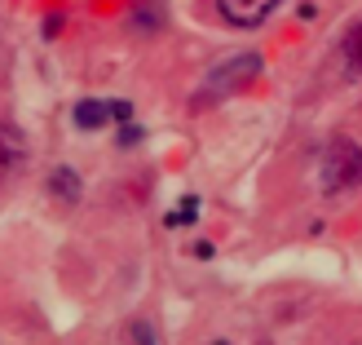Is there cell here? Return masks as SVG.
Masks as SVG:
<instances>
[{"label":"cell","instance_id":"cell-5","mask_svg":"<svg viewBox=\"0 0 362 345\" xmlns=\"http://www.w3.org/2000/svg\"><path fill=\"white\" fill-rule=\"evenodd\" d=\"M23 133L13 129V124H0V173H9V169H18L23 164Z\"/></svg>","mask_w":362,"mask_h":345},{"label":"cell","instance_id":"cell-7","mask_svg":"<svg viewBox=\"0 0 362 345\" xmlns=\"http://www.w3.org/2000/svg\"><path fill=\"white\" fill-rule=\"evenodd\" d=\"M345 58H349L354 67H362V23L345 35Z\"/></svg>","mask_w":362,"mask_h":345},{"label":"cell","instance_id":"cell-4","mask_svg":"<svg viewBox=\"0 0 362 345\" xmlns=\"http://www.w3.org/2000/svg\"><path fill=\"white\" fill-rule=\"evenodd\" d=\"M111 115H129V106H124V102H98V98L76 102V124H80V129H102Z\"/></svg>","mask_w":362,"mask_h":345},{"label":"cell","instance_id":"cell-6","mask_svg":"<svg viewBox=\"0 0 362 345\" xmlns=\"http://www.w3.org/2000/svg\"><path fill=\"white\" fill-rule=\"evenodd\" d=\"M53 191H58V195H66V199H76V195H80V181H76V173L58 169V177H53Z\"/></svg>","mask_w":362,"mask_h":345},{"label":"cell","instance_id":"cell-2","mask_svg":"<svg viewBox=\"0 0 362 345\" xmlns=\"http://www.w3.org/2000/svg\"><path fill=\"white\" fill-rule=\"evenodd\" d=\"M322 186L327 191H345V186H362V151L354 142H336L322 164Z\"/></svg>","mask_w":362,"mask_h":345},{"label":"cell","instance_id":"cell-1","mask_svg":"<svg viewBox=\"0 0 362 345\" xmlns=\"http://www.w3.org/2000/svg\"><path fill=\"white\" fill-rule=\"evenodd\" d=\"M257 71H261V53H230L221 67L208 71L204 89H199V94H204L199 102H221L230 94H239V89H247L252 80H257Z\"/></svg>","mask_w":362,"mask_h":345},{"label":"cell","instance_id":"cell-3","mask_svg":"<svg viewBox=\"0 0 362 345\" xmlns=\"http://www.w3.org/2000/svg\"><path fill=\"white\" fill-rule=\"evenodd\" d=\"M283 0H216V9L230 27H261Z\"/></svg>","mask_w":362,"mask_h":345}]
</instances>
